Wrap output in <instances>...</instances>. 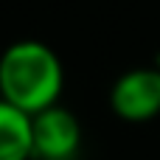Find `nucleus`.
I'll return each mask as SVG.
<instances>
[{"label": "nucleus", "instance_id": "f03ea898", "mask_svg": "<svg viewBox=\"0 0 160 160\" xmlns=\"http://www.w3.org/2000/svg\"><path fill=\"white\" fill-rule=\"evenodd\" d=\"M82 146L79 118L56 104L31 115V155L34 160H73Z\"/></svg>", "mask_w": 160, "mask_h": 160}, {"label": "nucleus", "instance_id": "f257e3e1", "mask_svg": "<svg viewBox=\"0 0 160 160\" xmlns=\"http://www.w3.org/2000/svg\"><path fill=\"white\" fill-rule=\"evenodd\" d=\"M65 68L53 48L39 39H17L0 53V98L25 115L59 104Z\"/></svg>", "mask_w": 160, "mask_h": 160}, {"label": "nucleus", "instance_id": "20e7f679", "mask_svg": "<svg viewBox=\"0 0 160 160\" xmlns=\"http://www.w3.org/2000/svg\"><path fill=\"white\" fill-rule=\"evenodd\" d=\"M0 160H34L31 155V115L0 98Z\"/></svg>", "mask_w": 160, "mask_h": 160}, {"label": "nucleus", "instance_id": "7ed1b4c3", "mask_svg": "<svg viewBox=\"0 0 160 160\" xmlns=\"http://www.w3.org/2000/svg\"><path fill=\"white\" fill-rule=\"evenodd\" d=\"M110 107L121 121L143 124L160 115V70L132 68L121 73L110 90Z\"/></svg>", "mask_w": 160, "mask_h": 160}]
</instances>
